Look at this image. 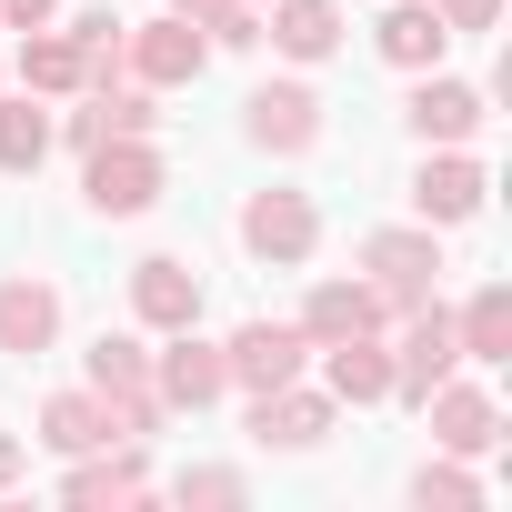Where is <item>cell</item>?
<instances>
[{
    "label": "cell",
    "mask_w": 512,
    "mask_h": 512,
    "mask_svg": "<svg viewBox=\"0 0 512 512\" xmlns=\"http://www.w3.org/2000/svg\"><path fill=\"white\" fill-rule=\"evenodd\" d=\"M81 382L101 392V412H111V432H121V442H151V432L171 422V402H161V382H151V342H141V332H101V342H91V362H81Z\"/></svg>",
    "instance_id": "obj_1"
},
{
    "label": "cell",
    "mask_w": 512,
    "mask_h": 512,
    "mask_svg": "<svg viewBox=\"0 0 512 512\" xmlns=\"http://www.w3.org/2000/svg\"><path fill=\"white\" fill-rule=\"evenodd\" d=\"M362 282L392 302V322L412 312V302H432V282H442V231L432 221H392V231H372L362 241Z\"/></svg>",
    "instance_id": "obj_2"
},
{
    "label": "cell",
    "mask_w": 512,
    "mask_h": 512,
    "mask_svg": "<svg viewBox=\"0 0 512 512\" xmlns=\"http://www.w3.org/2000/svg\"><path fill=\"white\" fill-rule=\"evenodd\" d=\"M81 201H91L101 221H141V211L161 201V151H151V141H101V151H81Z\"/></svg>",
    "instance_id": "obj_3"
},
{
    "label": "cell",
    "mask_w": 512,
    "mask_h": 512,
    "mask_svg": "<svg viewBox=\"0 0 512 512\" xmlns=\"http://www.w3.org/2000/svg\"><path fill=\"white\" fill-rule=\"evenodd\" d=\"M241 141L272 151V161L322 151V91H312V81H262V91L241 101Z\"/></svg>",
    "instance_id": "obj_4"
},
{
    "label": "cell",
    "mask_w": 512,
    "mask_h": 512,
    "mask_svg": "<svg viewBox=\"0 0 512 512\" xmlns=\"http://www.w3.org/2000/svg\"><path fill=\"white\" fill-rule=\"evenodd\" d=\"M452 372H462L452 312H442V302H412V312H402V342H392V402H412V412H422V392H432V382H452Z\"/></svg>",
    "instance_id": "obj_5"
},
{
    "label": "cell",
    "mask_w": 512,
    "mask_h": 512,
    "mask_svg": "<svg viewBox=\"0 0 512 512\" xmlns=\"http://www.w3.org/2000/svg\"><path fill=\"white\" fill-rule=\"evenodd\" d=\"M241 251H251V262H312V251H322L312 191H251L241 201Z\"/></svg>",
    "instance_id": "obj_6"
},
{
    "label": "cell",
    "mask_w": 512,
    "mask_h": 512,
    "mask_svg": "<svg viewBox=\"0 0 512 512\" xmlns=\"http://www.w3.org/2000/svg\"><path fill=\"white\" fill-rule=\"evenodd\" d=\"M302 362H312L302 322H241V332L221 342V372H231V392H282V382H302Z\"/></svg>",
    "instance_id": "obj_7"
},
{
    "label": "cell",
    "mask_w": 512,
    "mask_h": 512,
    "mask_svg": "<svg viewBox=\"0 0 512 512\" xmlns=\"http://www.w3.org/2000/svg\"><path fill=\"white\" fill-rule=\"evenodd\" d=\"M422 422H432V452H452V462H472V452L502 442V402H492L482 382H462V372L422 392Z\"/></svg>",
    "instance_id": "obj_8"
},
{
    "label": "cell",
    "mask_w": 512,
    "mask_h": 512,
    "mask_svg": "<svg viewBox=\"0 0 512 512\" xmlns=\"http://www.w3.org/2000/svg\"><path fill=\"white\" fill-rule=\"evenodd\" d=\"M201 71H211L201 21L161 11V21H141V31H131V81H141V91H181V81H201Z\"/></svg>",
    "instance_id": "obj_9"
},
{
    "label": "cell",
    "mask_w": 512,
    "mask_h": 512,
    "mask_svg": "<svg viewBox=\"0 0 512 512\" xmlns=\"http://www.w3.org/2000/svg\"><path fill=\"white\" fill-rule=\"evenodd\" d=\"M151 131H161V91H141V81L81 91V111L61 121V141H71V151H101V141H151Z\"/></svg>",
    "instance_id": "obj_10"
},
{
    "label": "cell",
    "mask_w": 512,
    "mask_h": 512,
    "mask_svg": "<svg viewBox=\"0 0 512 512\" xmlns=\"http://www.w3.org/2000/svg\"><path fill=\"white\" fill-rule=\"evenodd\" d=\"M402 121L422 131V151H452V141H472V131L492 121V101H482L472 81H452V71H412V101H402Z\"/></svg>",
    "instance_id": "obj_11"
},
{
    "label": "cell",
    "mask_w": 512,
    "mask_h": 512,
    "mask_svg": "<svg viewBox=\"0 0 512 512\" xmlns=\"http://www.w3.org/2000/svg\"><path fill=\"white\" fill-rule=\"evenodd\" d=\"M492 201V181H482V161L452 141V151H422V171H412V211L432 221V231H462L472 211Z\"/></svg>",
    "instance_id": "obj_12"
},
{
    "label": "cell",
    "mask_w": 512,
    "mask_h": 512,
    "mask_svg": "<svg viewBox=\"0 0 512 512\" xmlns=\"http://www.w3.org/2000/svg\"><path fill=\"white\" fill-rule=\"evenodd\" d=\"M151 382H161V402H171V412H211V402L231 392V372H221V342H201L191 322H181V332H161V352H151Z\"/></svg>",
    "instance_id": "obj_13"
},
{
    "label": "cell",
    "mask_w": 512,
    "mask_h": 512,
    "mask_svg": "<svg viewBox=\"0 0 512 512\" xmlns=\"http://www.w3.org/2000/svg\"><path fill=\"white\" fill-rule=\"evenodd\" d=\"M51 342H61V282L0 272V352H11V362H41Z\"/></svg>",
    "instance_id": "obj_14"
},
{
    "label": "cell",
    "mask_w": 512,
    "mask_h": 512,
    "mask_svg": "<svg viewBox=\"0 0 512 512\" xmlns=\"http://www.w3.org/2000/svg\"><path fill=\"white\" fill-rule=\"evenodd\" d=\"M131 322H141V332H181V322H201V272L181 262V251L131 262Z\"/></svg>",
    "instance_id": "obj_15"
},
{
    "label": "cell",
    "mask_w": 512,
    "mask_h": 512,
    "mask_svg": "<svg viewBox=\"0 0 512 512\" xmlns=\"http://www.w3.org/2000/svg\"><path fill=\"white\" fill-rule=\"evenodd\" d=\"M332 392H302V382H282V392H251V442L262 452H312L322 432H332Z\"/></svg>",
    "instance_id": "obj_16"
},
{
    "label": "cell",
    "mask_w": 512,
    "mask_h": 512,
    "mask_svg": "<svg viewBox=\"0 0 512 512\" xmlns=\"http://www.w3.org/2000/svg\"><path fill=\"white\" fill-rule=\"evenodd\" d=\"M392 322V302L372 292V282H312L302 292V342L322 352V342H352V332H382Z\"/></svg>",
    "instance_id": "obj_17"
},
{
    "label": "cell",
    "mask_w": 512,
    "mask_h": 512,
    "mask_svg": "<svg viewBox=\"0 0 512 512\" xmlns=\"http://www.w3.org/2000/svg\"><path fill=\"white\" fill-rule=\"evenodd\" d=\"M61 502H151V462H141V442H101V452H81L71 472H61Z\"/></svg>",
    "instance_id": "obj_18"
},
{
    "label": "cell",
    "mask_w": 512,
    "mask_h": 512,
    "mask_svg": "<svg viewBox=\"0 0 512 512\" xmlns=\"http://www.w3.org/2000/svg\"><path fill=\"white\" fill-rule=\"evenodd\" d=\"M372 51H382L392 71H442L452 31H442V11H432V0H392V11L372 21Z\"/></svg>",
    "instance_id": "obj_19"
},
{
    "label": "cell",
    "mask_w": 512,
    "mask_h": 512,
    "mask_svg": "<svg viewBox=\"0 0 512 512\" xmlns=\"http://www.w3.org/2000/svg\"><path fill=\"white\" fill-rule=\"evenodd\" d=\"M262 41L282 51V61H332L342 51V0H272V21H262Z\"/></svg>",
    "instance_id": "obj_20"
},
{
    "label": "cell",
    "mask_w": 512,
    "mask_h": 512,
    "mask_svg": "<svg viewBox=\"0 0 512 512\" xmlns=\"http://www.w3.org/2000/svg\"><path fill=\"white\" fill-rule=\"evenodd\" d=\"M322 392H332V402H392V352H382V332L322 342Z\"/></svg>",
    "instance_id": "obj_21"
},
{
    "label": "cell",
    "mask_w": 512,
    "mask_h": 512,
    "mask_svg": "<svg viewBox=\"0 0 512 512\" xmlns=\"http://www.w3.org/2000/svg\"><path fill=\"white\" fill-rule=\"evenodd\" d=\"M51 141H61V121L41 111V91H0V171L31 181V171L51 161Z\"/></svg>",
    "instance_id": "obj_22"
},
{
    "label": "cell",
    "mask_w": 512,
    "mask_h": 512,
    "mask_svg": "<svg viewBox=\"0 0 512 512\" xmlns=\"http://www.w3.org/2000/svg\"><path fill=\"white\" fill-rule=\"evenodd\" d=\"M41 442H51L61 462H81V452H101V442H121V432H111L101 392L81 382V392H51V402H41Z\"/></svg>",
    "instance_id": "obj_23"
},
{
    "label": "cell",
    "mask_w": 512,
    "mask_h": 512,
    "mask_svg": "<svg viewBox=\"0 0 512 512\" xmlns=\"http://www.w3.org/2000/svg\"><path fill=\"white\" fill-rule=\"evenodd\" d=\"M21 91H41V101H81V41L71 31H21Z\"/></svg>",
    "instance_id": "obj_24"
},
{
    "label": "cell",
    "mask_w": 512,
    "mask_h": 512,
    "mask_svg": "<svg viewBox=\"0 0 512 512\" xmlns=\"http://www.w3.org/2000/svg\"><path fill=\"white\" fill-rule=\"evenodd\" d=\"M452 342H462V362H482V372H492V362H512V292H502V282H482V292L452 312Z\"/></svg>",
    "instance_id": "obj_25"
},
{
    "label": "cell",
    "mask_w": 512,
    "mask_h": 512,
    "mask_svg": "<svg viewBox=\"0 0 512 512\" xmlns=\"http://www.w3.org/2000/svg\"><path fill=\"white\" fill-rule=\"evenodd\" d=\"M412 502H422V512H432V502H442V512H472V502H482V482L442 452V462H422V472H412Z\"/></svg>",
    "instance_id": "obj_26"
},
{
    "label": "cell",
    "mask_w": 512,
    "mask_h": 512,
    "mask_svg": "<svg viewBox=\"0 0 512 512\" xmlns=\"http://www.w3.org/2000/svg\"><path fill=\"white\" fill-rule=\"evenodd\" d=\"M171 492H181V502H251V482H241V472H221V462H211V472H181Z\"/></svg>",
    "instance_id": "obj_27"
},
{
    "label": "cell",
    "mask_w": 512,
    "mask_h": 512,
    "mask_svg": "<svg viewBox=\"0 0 512 512\" xmlns=\"http://www.w3.org/2000/svg\"><path fill=\"white\" fill-rule=\"evenodd\" d=\"M432 11H442V31H452V41H472V31H492V21H502V0H432Z\"/></svg>",
    "instance_id": "obj_28"
},
{
    "label": "cell",
    "mask_w": 512,
    "mask_h": 512,
    "mask_svg": "<svg viewBox=\"0 0 512 512\" xmlns=\"http://www.w3.org/2000/svg\"><path fill=\"white\" fill-rule=\"evenodd\" d=\"M41 21H61V0H0V31H41Z\"/></svg>",
    "instance_id": "obj_29"
},
{
    "label": "cell",
    "mask_w": 512,
    "mask_h": 512,
    "mask_svg": "<svg viewBox=\"0 0 512 512\" xmlns=\"http://www.w3.org/2000/svg\"><path fill=\"white\" fill-rule=\"evenodd\" d=\"M21 472H31V452H21V432H0V492H11Z\"/></svg>",
    "instance_id": "obj_30"
},
{
    "label": "cell",
    "mask_w": 512,
    "mask_h": 512,
    "mask_svg": "<svg viewBox=\"0 0 512 512\" xmlns=\"http://www.w3.org/2000/svg\"><path fill=\"white\" fill-rule=\"evenodd\" d=\"M161 11H181V21H201V31H211V21L231 11V0H161Z\"/></svg>",
    "instance_id": "obj_31"
}]
</instances>
